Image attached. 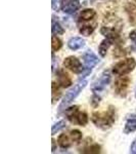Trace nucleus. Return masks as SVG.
Listing matches in <instances>:
<instances>
[{
  "label": "nucleus",
  "mask_w": 136,
  "mask_h": 154,
  "mask_svg": "<svg viewBox=\"0 0 136 154\" xmlns=\"http://www.w3.org/2000/svg\"><path fill=\"white\" fill-rule=\"evenodd\" d=\"M130 78L128 76H120L117 80L115 81V86H114V89H115V94L121 98H125L127 96L128 93V88L130 86Z\"/></svg>",
  "instance_id": "39448f33"
},
{
  "label": "nucleus",
  "mask_w": 136,
  "mask_h": 154,
  "mask_svg": "<svg viewBox=\"0 0 136 154\" xmlns=\"http://www.w3.org/2000/svg\"><path fill=\"white\" fill-rule=\"evenodd\" d=\"M100 101H101L100 96L98 95V94L93 93L92 97H91V100H90V103H91V105H92V107H94V108H96V107L99 105Z\"/></svg>",
  "instance_id": "393cba45"
},
{
  "label": "nucleus",
  "mask_w": 136,
  "mask_h": 154,
  "mask_svg": "<svg viewBox=\"0 0 136 154\" xmlns=\"http://www.w3.org/2000/svg\"><path fill=\"white\" fill-rule=\"evenodd\" d=\"M135 98H136V89H135Z\"/></svg>",
  "instance_id": "7c9ffc66"
},
{
  "label": "nucleus",
  "mask_w": 136,
  "mask_h": 154,
  "mask_svg": "<svg viewBox=\"0 0 136 154\" xmlns=\"http://www.w3.org/2000/svg\"><path fill=\"white\" fill-rule=\"evenodd\" d=\"M95 28H96V23L84 24V25H82V26H80V28H79V32H80V33L84 36H90L91 34L94 32Z\"/></svg>",
  "instance_id": "6ab92c4d"
},
{
  "label": "nucleus",
  "mask_w": 136,
  "mask_h": 154,
  "mask_svg": "<svg viewBox=\"0 0 136 154\" xmlns=\"http://www.w3.org/2000/svg\"><path fill=\"white\" fill-rule=\"evenodd\" d=\"M85 46V40L81 37H72L68 41V48L71 51H78Z\"/></svg>",
  "instance_id": "4468645a"
},
{
  "label": "nucleus",
  "mask_w": 136,
  "mask_h": 154,
  "mask_svg": "<svg viewBox=\"0 0 136 154\" xmlns=\"http://www.w3.org/2000/svg\"><path fill=\"white\" fill-rule=\"evenodd\" d=\"M63 48V41L58 38V36L52 35V39H51V48H52V53L59 51Z\"/></svg>",
  "instance_id": "4be33fe9"
},
{
  "label": "nucleus",
  "mask_w": 136,
  "mask_h": 154,
  "mask_svg": "<svg viewBox=\"0 0 136 154\" xmlns=\"http://www.w3.org/2000/svg\"><path fill=\"white\" fill-rule=\"evenodd\" d=\"M81 4L79 0H61L59 2V7L65 14H72L76 12L80 8Z\"/></svg>",
  "instance_id": "1a4fd4ad"
},
{
  "label": "nucleus",
  "mask_w": 136,
  "mask_h": 154,
  "mask_svg": "<svg viewBox=\"0 0 136 154\" xmlns=\"http://www.w3.org/2000/svg\"><path fill=\"white\" fill-rule=\"evenodd\" d=\"M56 150V142L54 139H52V152H55Z\"/></svg>",
  "instance_id": "c85d7f7f"
},
{
  "label": "nucleus",
  "mask_w": 136,
  "mask_h": 154,
  "mask_svg": "<svg viewBox=\"0 0 136 154\" xmlns=\"http://www.w3.org/2000/svg\"><path fill=\"white\" fill-rule=\"evenodd\" d=\"M64 66L75 74L83 73L84 70H85V68L83 67L82 63L80 62V60L77 59L76 57H73V56L68 57V58L65 59V61H64Z\"/></svg>",
  "instance_id": "6e6552de"
},
{
  "label": "nucleus",
  "mask_w": 136,
  "mask_h": 154,
  "mask_svg": "<svg viewBox=\"0 0 136 154\" xmlns=\"http://www.w3.org/2000/svg\"><path fill=\"white\" fill-rule=\"evenodd\" d=\"M58 0H52V8L56 9V3H58Z\"/></svg>",
  "instance_id": "c756f323"
},
{
  "label": "nucleus",
  "mask_w": 136,
  "mask_h": 154,
  "mask_svg": "<svg viewBox=\"0 0 136 154\" xmlns=\"http://www.w3.org/2000/svg\"><path fill=\"white\" fill-rule=\"evenodd\" d=\"M126 54H127V51H126L121 45H117V48H116V49L114 51V56H115L116 58L123 57V56H125Z\"/></svg>",
  "instance_id": "a878e982"
},
{
  "label": "nucleus",
  "mask_w": 136,
  "mask_h": 154,
  "mask_svg": "<svg viewBox=\"0 0 136 154\" xmlns=\"http://www.w3.org/2000/svg\"><path fill=\"white\" fill-rule=\"evenodd\" d=\"M87 80H80L79 82L76 84L74 88H72L70 91H68V93L66 94L65 98L63 99V101H61V105L58 107V113H61V111H64L65 109H67V107H68L70 104L75 100L77 97L80 95V93L83 91L84 88H85V86L87 85Z\"/></svg>",
  "instance_id": "7ed1b4c3"
},
{
  "label": "nucleus",
  "mask_w": 136,
  "mask_h": 154,
  "mask_svg": "<svg viewBox=\"0 0 136 154\" xmlns=\"http://www.w3.org/2000/svg\"><path fill=\"white\" fill-rule=\"evenodd\" d=\"M130 152H131V153H133V154H136V140L132 143V145H131V147H130Z\"/></svg>",
  "instance_id": "cd10ccee"
},
{
  "label": "nucleus",
  "mask_w": 136,
  "mask_h": 154,
  "mask_svg": "<svg viewBox=\"0 0 136 154\" xmlns=\"http://www.w3.org/2000/svg\"><path fill=\"white\" fill-rule=\"evenodd\" d=\"M110 82H111V74H110V72L105 71L99 76V78H97L94 82H93L92 86H91V91H92V93L99 94L105 88H107Z\"/></svg>",
  "instance_id": "423d86ee"
},
{
  "label": "nucleus",
  "mask_w": 136,
  "mask_h": 154,
  "mask_svg": "<svg viewBox=\"0 0 136 154\" xmlns=\"http://www.w3.org/2000/svg\"><path fill=\"white\" fill-rule=\"evenodd\" d=\"M100 33L102 34L105 38H108V40L112 41V43H116L117 45H121L122 43V39H121L120 31L117 29H114L112 27L108 26H103L100 29Z\"/></svg>",
  "instance_id": "0eeeda50"
},
{
  "label": "nucleus",
  "mask_w": 136,
  "mask_h": 154,
  "mask_svg": "<svg viewBox=\"0 0 136 154\" xmlns=\"http://www.w3.org/2000/svg\"><path fill=\"white\" fill-rule=\"evenodd\" d=\"M125 11L128 16L129 23L136 26V5L133 3H127L125 5Z\"/></svg>",
  "instance_id": "2eb2a0df"
},
{
  "label": "nucleus",
  "mask_w": 136,
  "mask_h": 154,
  "mask_svg": "<svg viewBox=\"0 0 136 154\" xmlns=\"http://www.w3.org/2000/svg\"><path fill=\"white\" fill-rule=\"evenodd\" d=\"M96 16V11L93 8H86L80 12L79 21L80 22H89L92 21Z\"/></svg>",
  "instance_id": "dca6fc26"
},
{
  "label": "nucleus",
  "mask_w": 136,
  "mask_h": 154,
  "mask_svg": "<svg viewBox=\"0 0 136 154\" xmlns=\"http://www.w3.org/2000/svg\"><path fill=\"white\" fill-rule=\"evenodd\" d=\"M134 131H136V114H131L126 118L124 134L128 135V134L134 133Z\"/></svg>",
  "instance_id": "ddd939ff"
},
{
  "label": "nucleus",
  "mask_w": 136,
  "mask_h": 154,
  "mask_svg": "<svg viewBox=\"0 0 136 154\" xmlns=\"http://www.w3.org/2000/svg\"><path fill=\"white\" fill-rule=\"evenodd\" d=\"M51 88H52V93H51V96H52V105L56 103L58 101H59L61 97V91L59 88V84L56 82H52L51 84Z\"/></svg>",
  "instance_id": "aec40b11"
},
{
  "label": "nucleus",
  "mask_w": 136,
  "mask_h": 154,
  "mask_svg": "<svg viewBox=\"0 0 136 154\" xmlns=\"http://www.w3.org/2000/svg\"><path fill=\"white\" fill-rule=\"evenodd\" d=\"M58 143L61 149H68L71 147L72 144L74 142H73V140H72L70 134H69V135L61 134V135H59L58 139Z\"/></svg>",
  "instance_id": "f3484780"
},
{
  "label": "nucleus",
  "mask_w": 136,
  "mask_h": 154,
  "mask_svg": "<svg viewBox=\"0 0 136 154\" xmlns=\"http://www.w3.org/2000/svg\"><path fill=\"white\" fill-rule=\"evenodd\" d=\"M112 44H113L112 41L108 40V38L103 39V40L100 42L99 46H98V54H100L101 58H105V57L107 56L108 48H110V46L112 45Z\"/></svg>",
  "instance_id": "a211bd4d"
},
{
  "label": "nucleus",
  "mask_w": 136,
  "mask_h": 154,
  "mask_svg": "<svg viewBox=\"0 0 136 154\" xmlns=\"http://www.w3.org/2000/svg\"><path fill=\"white\" fill-rule=\"evenodd\" d=\"M101 147L98 144L95 143H91V141L89 142V139L87 140V142H85V144L82 147L79 148V152L80 153H87V154H96V153H100Z\"/></svg>",
  "instance_id": "f8f14e48"
},
{
  "label": "nucleus",
  "mask_w": 136,
  "mask_h": 154,
  "mask_svg": "<svg viewBox=\"0 0 136 154\" xmlns=\"http://www.w3.org/2000/svg\"><path fill=\"white\" fill-rule=\"evenodd\" d=\"M91 121L94 123L96 128H100V130H110L116 121V108L111 105L105 111L93 112L91 115Z\"/></svg>",
  "instance_id": "f257e3e1"
},
{
  "label": "nucleus",
  "mask_w": 136,
  "mask_h": 154,
  "mask_svg": "<svg viewBox=\"0 0 136 154\" xmlns=\"http://www.w3.org/2000/svg\"><path fill=\"white\" fill-rule=\"evenodd\" d=\"M83 62H84V65H85V70L91 72V70L98 64L99 60H98L96 54L91 49H88L83 54Z\"/></svg>",
  "instance_id": "9d476101"
},
{
  "label": "nucleus",
  "mask_w": 136,
  "mask_h": 154,
  "mask_svg": "<svg viewBox=\"0 0 136 154\" xmlns=\"http://www.w3.org/2000/svg\"><path fill=\"white\" fill-rule=\"evenodd\" d=\"M129 38L132 41H136V30H132L129 33Z\"/></svg>",
  "instance_id": "bb28decb"
},
{
  "label": "nucleus",
  "mask_w": 136,
  "mask_h": 154,
  "mask_svg": "<svg viewBox=\"0 0 136 154\" xmlns=\"http://www.w3.org/2000/svg\"><path fill=\"white\" fill-rule=\"evenodd\" d=\"M66 121L65 120H61L58 121V122L54 123V125H52V130H51V135L54 136L55 134H58V131H61L63 128H66Z\"/></svg>",
  "instance_id": "5701e85b"
},
{
  "label": "nucleus",
  "mask_w": 136,
  "mask_h": 154,
  "mask_svg": "<svg viewBox=\"0 0 136 154\" xmlns=\"http://www.w3.org/2000/svg\"><path fill=\"white\" fill-rule=\"evenodd\" d=\"M51 30H52L53 35H63L65 33V29L61 26V23L58 22L56 20L52 19V25H51Z\"/></svg>",
  "instance_id": "412c9836"
},
{
  "label": "nucleus",
  "mask_w": 136,
  "mask_h": 154,
  "mask_svg": "<svg viewBox=\"0 0 136 154\" xmlns=\"http://www.w3.org/2000/svg\"><path fill=\"white\" fill-rule=\"evenodd\" d=\"M136 68V61L133 58H128L118 62L113 67V73L118 76L127 75L128 73L132 72Z\"/></svg>",
  "instance_id": "20e7f679"
},
{
  "label": "nucleus",
  "mask_w": 136,
  "mask_h": 154,
  "mask_svg": "<svg viewBox=\"0 0 136 154\" xmlns=\"http://www.w3.org/2000/svg\"><path fill=\"white\" fill-rule=\"evenodd\" d=\"M69 134H70V136H71V138H72V140H73L74 143H79L81 140H82V133H81L80 131L73 130V131H71Z\"/></svg>",
  "instance_id": "b1692460"
},
{
  "label": "nucleus",
  "mask_w": 136,
  "mask_h": 154,
  "mask_svg": "<svg viewBox=\"0 0 136 154\" xmlns=\"http://www.w3.org/2000/svg\"><path fill=\"white\" fill-rule=\"evenodd\" d=\"M66 117L70 122L80 126H85L88 123V115L85 111H82L79 106H72L65 110Z\"/></svg>",
  "instance_id": "f03ea898"
},
{
  "label": "nucleus",
  "mask_w": 136,
  "mask_h": 154,
  "mask_svg": "<svg viewBox=\"0 0 136 154\" xmlns=\"http://www.w3.org/2000/svg\"><path fill=\"white\" fill-rule=\"evenodd\" d=\"M56 78H58V83L59 84L61 88H70L72 85V79L70 75L68 73L63 70V69H59L56 72Z\"/></svg>",
  "instance_id": "9b49d317"
},
{
  "label": "nucleus",
  "mask_w": 136,
  "mask_h": 154,
  "mask_svg": "<svg viewBox=\"0 0 136 154\" xmlns=\"http://www.w3.org/2000/svg\"><path fill=\"white\" fill-rule=\"evenodd\" d=\"M134 1H136V0H134Z\"/></svg>",
  "instance_id": "2f4dec72"
}]
</instances>
